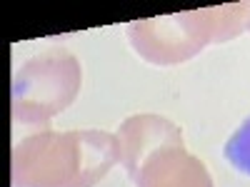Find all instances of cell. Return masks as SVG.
<instances>
[{"mask_svg":"<svg viewBox=\"0 0 250 187\" xmlns=\"http://www.w3.org/2000/svg\"><path fill=\"white\" fill-rule=\"evenodd\" d=\"M13 160L15 187H93L120 160V142L100 130H45L20 140Z\"/></svg>","mask_w":250,"mask_h":187,"instance_id":"6da1fadb","label":"cell"},{"mask_svg":"<svg viewBox=\"0 0 250 187\" xmlns=\"http://www.w3.org/2000/svg\"><path fill=\"white\" fill-rule=\"evenodd\" d=\"M80 88V65L68 53L40 55L15 77V120L43 125L75 100Z\"/></svg>","mask_w":250,"mask_h":187,"instance_id":"7a4b0ae2","label":"cell"},{"mask_svg":"<svg viewBox=\"0 0 250 187\" xmlns=\"http://www.w3.org/2000/svg\"><path fill=\"white\" fill-rule=\"evenodd\" d=\"M138 187H213L203 162L183 150V145L153 152L133 175Z\"/></svg>","mask_w":250,"mask_h":187,"instance_id":"3957f363","label":"cell"},{"mask_svg":"<svg viewBox=\"0 0 250 187\" xmlns=\"http://www.w3.org/2000/svg\"><path fill=\"white\" fill-rule=\"evenodd\" d=\"M118 142H120V160L128 175L133 177L153 152L163 148H173V145H183V137H180L178 125L163 117L140 115L123 122V128L118 132Z\"/></svg>","mask_w":250,"mask_h":187,"instance_id":"277c9868","label":"cell"},{"mask_svg":"<svg viewBox=\"0 0 250 187\" xmlns=\"http://www.w3.org/2000/svg\"><path fill=\"white\" fill-rule=\"evenodd\" d=\"M225 157L245 175H250V117L243 122V128L228 140L225 145Z\"/></svg>","mask_w":250,"mask_h":187,"instance_id":"5b68a950","label":"cell"}]
</instances>
